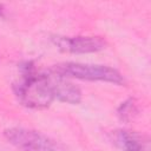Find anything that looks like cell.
Masks as SVG:
<instances>
[{"mask_svg": "<svg viewBox=\"0 0 151 151\" xmlns=\"http://www.w3.org/2000/svg\"><path fill=\"white\" fill-rule=\"evenodd\" d=\"M12 88L19 103L29 109H46L55 99L52 74L39 72L31 60L19 65V77Z\"/></svg>", "mask_w": 151, "mask_h": 151, "instance_id": "6da1fadb", "label": "cell"}, {"mask_svg": "<svg viewBox=\"0 0 151 151\" xmlns=\"http://www.w3.org/2000/svg\"><path fill=\"white\" fill-rule=\"evenodd\" d=\"M53 73L64 78H76L90 81H105L116 85H124L125 79L123 74L113 67L105 65H91L81 63H61L51 67Z\"/></svg>", "mask_w": 151, "mask_h": 151, "instance_id": "7a4b0ae2", "label": "cell"}, {"mask_svg": "<svg viewBox=\"0 0 151 151\" xmlns=\"http://www.w3.org/2000/svg\"><path fill=\"white\" fill-rule=\"evenodd\" d=\"M4 136L9 144L20 151H67L58 140L26 127H9L4 131Z\"/></svg>", "mask_w": 151, "mask_h": 151, "instance_id": "3957f363", "label": "cell"}, {"mask_svg": "<svg viewBox=\"0 0 151 151\" xmlns=\"http://www.w3.org/2000/svg\"><path fill=\"white\" fill-rule=\"evenodd\" d=\"M52 41L60 51L68 53H93L106 47L101 37H53Z\"/></svg>", "mask_w": 151, "mask_h": 151, "instance_id": "277c9868", "label": "cell"}, {"mask_svg": "<svg viewBox=\"0 0 151 151\" xmlns=\"http://www.w3.org/2000/svg\"><path fill=\"white\" fill-rule=\"evenodd\" d=\"M50 73L52 74V79H53L55 99H59L60 101L68 103L72 105L79 104L81 101V91L78 86L68 81L67 78L53 73L52 71H50Z\"/></svg>", "mask_w": 151, "mask_h": 151, "instance_id": "5b68a950", "label": "cell"}, {"mask_svg": "<svg viewBox=\"0 0 151 151\" xmlns=\"http://www.w3.org/2000/svg\"><path fill=\"white\" fill-rule=\"evenodd\" d=\"M116 143L123 151H146L140 137L131 131L119 130L114 134Z\"/></svg>", "mask_w": 151, "mask_h": 151, "instance_id": "8992f818", "label": "cell"}, {"mask_svg": "<svg viewBox=\"0 0 151 151\" xmlns=\"http://www.w3.org/2000/svg\"><path fill=\"white\" fill-rule=\"evenodd\" d=\"M137 112V107H136V103H134V99L130 98L127 100H125L124 103H122L117 110V113L119 116V118L124 122H127L133 113Z\"/></svg>", "mask_w": 151, "mask_h": 151, "instance_id": "52a82bcc", "label": "cell"}, {"mask_svg": "<svg viewBox=\"0 0 151 151\" xmlns=\"http://www.w3.org/2000/svg\"><path fill=\"white\" fill-rule=\"evenodd\" d=\"M4 11H5V9H4V6H2V5H0V17H1V18H4V17H5Z\"/></svg>", "mask_w": 151, "mask_h": 151, "instance_id": "ba28073f", "label": "cell"}]
</instances>
